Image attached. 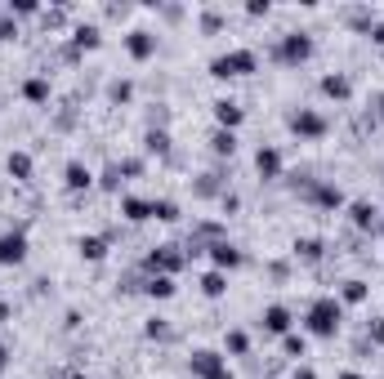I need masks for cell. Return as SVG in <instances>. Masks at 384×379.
I'll list each match as a JSON object with an SVG mask.
<instances>
[{
    "label": "cell",
    "instance_id": "obj_8",
    "mask_svg": "<svg viewBox=\"0 0 384 379\" xmlns=\"http://www.w3.org/2000/svg\"><path fill=\"white\" fill-rule=\"evenodd\" d=\"M264 330H273V335H286L290 330V312L282 308V303H273V308L264 312Z\"/></svg>",
    "mask_w": 384,
    "mask_h": 379
},
{
    "label": "cell",
    "instance_id": "obj_36",
    "mask_svg": "<svg viewBox=\"0 0 384 379\" xmlns=\"http://www.w3.org/2000/svg\"><path fill=\"white\" fill-rule=\"evenodd\" d=\"M5 312H9V308H5V303H0V317H5Z\"/></svg>",
    "mask_w": 384,
    "mask_h": 379
},
{
    "label": "cell",
    "instance_id": "obj_1",
    "mask_svg": "<svg viewBox=\"0 0 384 379\" xmlns=\"http://www.w3.org/2000/svg\"><path fill=\"white\" fill-rule=\"evenodd\" d=\"M340 317H344L340 299H317L313 308H308V330H313V335H322V339H331L335 330H340Z\"/></svg>",
    "mask_w": 384,
    "mask_h": 379
},
{
    "label": "cell",
    "instance_id": "obj_22",
    "mask_svg": "<svg viewBox=\"0 0 384 379\" xmlns=\"http://www.w3.org/2000/svg\"><path fill=\"white\" fill-rule=\"evenodd\" d=\"M210 147L219 152V156H223V152H228V156H232V147H237V139H232V130H219V134L210 139Z\"/></svg>",
    "mask_w": 384,
    "mask_h": 379
},
{
    "label": "cell",
    "instance_id": "obj_20",
    "mask_svg": "<svg viewBox=\"0 0 384 379\" xmlns=\"http://www.w3.org/2000/svg\"><path fill=\"white\" fill-rule=\"evenodd\" d=\"M81 254H85V259H103V254H108V241H103V236H85V241H81Z\"/></svg>",
    "mask_w": 384,
    "mask_h": 379
},
{
    "label": "cell",
    "instance_id": "obj_34",
    "mask_svg": "<svg viewBox=\"0 0 384 379\" xmlns=\"http://www.w3.org/2000/svg\"><path fill=\"white\" fill-rule=\"evenodd\" d=\"M295 379H317V375L313 371H295Z\"/></svg>",
    "mask_w": 384,
    "mask_h": 379
},
{
    "label": "cell",
    "instance_id": "obj_4",
    "mask_svg": "<svg viewBox=\"0 0 384 379\" xmlns=\"http://www.w3.org/2000/svg\"><path fill=\"white\" fill-rule=\"evenodd\" d=\"M192 371L201 375V379H232L219 353H192Z\"/></svg>",
    "mask_w": 384,
    "mask_h": 379
},
{
    "label": "cell",
    "instance_id": "obj_7",
    "mask_svg": "<svg viewBox=\"0 0 384 379\" xmlns=\"http://www.w3.org/2000/svg\"><path fill=\"white\" fill-rule=\"evenodd\" d=\"M130 54H134V59H152L156 54V36L152 32H130Z\"/></svg>",
    "mask_w": 384,
    "mask_h": 379
},
{
    "label": "cell",
    "instance_id": "obj_31",
    "mask_svg": "<svg viewBox=\"0 0 384 379\" xmlns=\"http://www.w3.org/2000/svg\"><path fill=\"white\" fill-rule=\"evenodd\" d=\"M148 335H152V339H165V335H170V326H165V321H152V326H148Z\"/></svg>",
    "mask_w": 384,
    "mask_h": 379
},
{
    "label": "cell",
    "instance_id": "obj_32",
    "mask_svg": "<svg viewBox=\"0 0 384 379\" xmlns=\"http://www.w3.org/2000/svg\"><path fill=\"white\" fill-rule=\"evenodd\" d=\"M371 339H376V344H384V321H376V326H371Z\"/></svg>",
    "mask_w": 384,
    "mask_h": 379
},
{
    "label": "cell",
    "instance_id": "obj_17",
    "mask_svg": "<svg viewBox=\"0 0 384 379\" xmlns=\"http://www.w3.org/2000/svg\"><path fill=\"white\" fill-rule=\"evenodd\" d=\"M201 290H205V295H210V299H219L223 290H228V281H223V272H205V277H201Z\"/></svg>",
    "mask_w": 384,
    "mask_h": 379
},
{
    "label": "cell",
    "instance_id": "obj_2",
    "mask_svg": "<svg viewBox=\"0 0 384 379\" xmlns=\"http://www.w3.org/2000/svg\"><path fill=\"white\" fill-rule=\"evenodd\" d=\"M210 72H214V76H246V72H255V54H250V50L219 54V59L210 63Z\"/></svg>",
    "mask_w": 384,
    "mask_h": 379
},
{
    "label": "cell",
    "instance_id": "obj_29",
    "mask_svg": "<svg viewBox=\"0 0 384 379\" xmlns=\"http://www.w3.org/2000/svg\"><path fill=\"white\" fill-rule=\"evenodd\" d=\"M362 295H367V286H362V281H349V286H344V299H349V303H358Z\"/></svg>",
    "mask_w": 384,
    "mask_h": 379
},
{
    "label": "cell",
    "instance_id": "obj_10",
    "mask_svg": "<svg viewBox=\"0 0 384 379\" xmlns=\"http://www.w3.org/2000/svg\"><path fill=\"white\" fill-rule=\"evenodd\" d=\"M121 210H125V219H130V223L152 219V201H139V196H125V201H121Z\"/></svg>",
    "mask_w": 384,
    "mask_h": 379
},
{
    "label": "cell",
    "instance_id": "obj_26",
    "mask_svg": "<svg viewBox=\"0 0 384 379\" xmlns=\"http://www.w3.org/2000/svg\"><path fill=\"white\" fill-rule=\"evenodd\" d=\"M304 348H308L304 335H290V330H286V353H290V357H304Z\"/></svg>",
    "mask_w": 384,
    "mask_h": 379
},
{
    "label": "cell",
    "instance_id": "obj_23",
    "mask_svg": "<svg viewBox=\"0 0 384 379\" xmlns=\"http://www.w3.org/2000/svg\"><path fill=\"white\" fill-rule=\"evenodd\" d=\"M295 250H299V259H308V263L322 259V241H313V236H304V241H299Z\"/></svg>",
    "mask_w": 384,
    "mask_h": 379
},
{
    "label": "cell",
    "instance_id": "obj_15",
    "mask_svg": "<svg viewBox=\"0 0 384 379\" xmlns=\"http://www.w3.org/2000/svg\"><path fill=\"white\" fill-rule=\"evenodd\" d=\"M349 214H353V223H358V227H376V205H371V201H353Z\"/></svg>",
    "mask_w": 384,
    "mask_h": 379
},
{
    "label": "cell",
    "instance_id": "obj_30",
    "mask_svg": "<svg viewBox=\"0 0 384 379\" xmlns=\"http://www.w3.org/2000/svg\"><path fill=\"white\" fill-rule=\"evenodd\" d=\"M9 14H36V0H14V5H9Z\"/></svg>",
    "mask_w": 384,
    "mask_h": 379
},
{
    "label": "cell",
    "instance_id": "obj_5",
    "mask_svg": "<svg viewBox=\"0 0 384 379\" xmlns=\"http://www.w3.org/2000/svg\"><path fill=\"white\" fill-rule=\"evenodd\" d=\"M290 130L304 134V139H322L326 134V121L317 116V112H295V116H290Z\"/></svg>",
    "mask_w": 384,
    "mask_h": 379
},
{
    "label": "cell",
    "instance_id": "obj_27",
    "mask_svg": "<svg viewBox=\"0 0 384 379\" xmlns=\"http://www.w3.org/2000/svg\"><path fill=\"white\" fill-rule=\"evenodd\" d=\"M246 348H250V339L241 335V330H232L228 335V353H246Z\"/></svg>",
    "mask_w": 384,
    "mask_h": 379
},
{
    "label": "cell",
    "instance_id": "obj_3",
    "mask_svg": "<svg viewBox=\"0 0 384 379\" xmlns=\"http://www.w3.org/2000/svg\"><path fill=\"white\" fill-rule=\"evenodd\" d=\"M308 54H313V41H308L304 32H290L282 41V50H277V59H282V63H304Z\"/></svg>",
    "mask_w": 384,
    "mask_h": 379
},
{
    "label": "cell",
    "instance_id": "obj_16",
    "mask_svg": "<svg viewBox=\"0 0 384 379\" xmlns=\"http://www.w3.org/2000/svg\"><path fill=\"white\" fill-rule=\"evenodd\" d=\"M23 94H27V103H45L50 99V81H45V76H32V81L23 85Z\"/></svg>",
    "mask_w": 384,
    "mask_h": 379
},
{
    "label": "cell",
    "instance_id": "obj_18",
    "mask_svg": "<svg viewBox=\"0 0 384 379\" xmlns=\"http://www.w3.org/2000/svg\"><path fill=\"white\" fill-rule=\"evenodd\" d=\"M9 174L27 178V174H32V156H27V152H14V156H9Z\"/></svg>",
    "mask_w": 384,
    "mask_h": 379
},
{
    "label": "cell",
    "instance_id": "obj_19",
    "mask_svg": "<svg viewBox=\"0 0 384 379\" xmlns=\"http://www.w3.org/2000/svg\"><path fill=\"white\" fill-rule=\"evenodd\" d=\"M148 295L170 299V295H174V277H152V281H148Z\"/></svg>",
    "mask_w": 384,
    "mask_h": 379
},
{
    "label": "cell",
    "instance_id": "obj_37",
    "mask_svg": "<svg viewBox=\"0 0 384 379\" xmlns=\"http://www.w3.org/2000/svg\"><path fill=\"white\" fill-rule=\"evenodd\" d=\"M77 379H85V375H77Z\"/></svg>",
    "mask_w": 384,
    "mask_h": 379
},
{
    "label": "cell",
    "instance_id": "obj_35",
    "mask_svg": "<svg viewBox=\"0 0 384 379\" xmlns=\"http://www.w3.org/2000/svg\"><path fill=\"white\" fill-rule=\"evenodd\" d=\"M340 379H362V375H340Z\"/></svg>",
    "mask_w": 384,
    "mask_h": 379
},
{
    "label": "cell",
    "instance_id": "obj_9",
    "mask_svg": "<svg viewBox=\"0 0 384 379\" xmlns=\"http://www.w3.org/2000/svg\"><path fill=\"white\" fill-rule=\"evenodd\" d=\"M322 94H326V99H349V94H353V85H349V76H340V72H335V76H326V81H322Z\"/></svg>",
    "mask_w": 384,
    "mask_h": 379
},
{
    "label": "cell",
    "instance_id": "obj_25",
    "mask_svg": "<svg viewBox=\"0 0 384 379\" xmlns=\"http://www.w3.org/2000/svg\"><path fill=\"white\" fill-rule=\"evenodd\" d=\"M18 36V23H14V14H0V41H14Z\"/></svg>",
    "mask_w": 384,
    "mask_h": 379
},
{
    "label": "cell",
    "instance_id": "obj_28",
    "mask_svg": "<svg viewBox=\"0 0 384 379\" xmlns=\"http://www.w3.org/2000/svg\"><path fill=\"white\" fill-rule=\"evenodd\" d=\"M148 147H152V152H165V147H170V134H165V130H156V134H148Z\"/></svg>",
    "mask_w": 384,
    "mask_h": 379
},
{
    "label": "cell",
    "instance_id": "obj_24",
    "mask_svg": "<svg viewBox=\"0 0 384 379\" xmlns=\"http://www.w3.org/2000/svg\"><path fill=\"white\" fill-rule=\"evenodd\" d=\"M77 45L81 50H94L99 45V27H77Z\"/></svg>",
    "mask_w": 384,
    "mask_h": 379
},
{
    "label": "cell",
    "instance_id": "obj_13",
    "mask_svg": "<svg viewBox=\"0 0 384 379\" xmlns=\"http://www.w3.org/2000/svg\"><path fill=\"white\" fill-rule=\"evenodd\" d=\"M90 183H94V174H90V165H81V161H72V165H68V187H72V192H85Z\"/></svg>",
    "mask_w": 384,
    "mask_h": 379
},
{
    "label": "cell",
    "instance_id": "obj_21",
    "mask_svg": "<svg viewBox=\"0 0 384 379\" xmlns=\"http://www.w3.org/2000/svg\"><path fill=\"white\" fill-rule=\"evenodd\" d=\"M152 219L174 223V219H179V205H174V201H152Z\"/></svg>",
    "mask_w": 384,
    "mask_h": 379
},
{
    "label": "cell",
    "instance_id": "obj_12",
    "mask_svg": "<svg viewBox=\"0 0 384 379\" xmlns=\"http://www.w3.org/2000/svg\"><path fill=\"white\" fill-rule=\"evenodd\" d=\"M255 165H259V174H264V178H277V174H282V156H277L273 147H259Z\"/></svg>",
    "mask_w": 384,
    "mask_h": 379
},
{
    "label": "cell",
    "instance_id": "obj_11",
    "mask_svg": "<svg viewBox=\"0 0 384 379\" xmlns=\"http://www.w3.org/2000/svg\"><path fill=\"white\" fill-rule=\"evenodd\" d=\"M214 116H219V125H223V130H237V125H241V107H237L232 99L214 103Z\"/></svg>",
    "mask_w": 384,
    "mask_h": 379
},
{
    "label": "cell",
    "instance_id": "obj_6",
    "mask_svg": "<svg viewBox=\"0 0 384 379\" xmlns=\"http://www.w3.org/2000/svg\"><path fill=\"white\" fill-rule=\"evenodd\" d=\"M23 254H27V236L23 232L0 236V263H23Z\"/></svg>",
    "mask_w": 384,
    "mask_h": 379
},
{
    "label": "cell",
    "instance_id": "obj_14",
    "mask_svg": "<svg viewBox=\"0 0 384 379\" xmlns=\"http://www.w3.org/2000/svg\"><path fill=\"white\" fill-rule=\"evenodd\" d=\"M210 259L219 263V268H237V263H241V254L232 250L228 241H214V245H210Z\"/></svg>",
    "mask_w": 384,
    "mask_h": 379
},
{
    "label": "cell",
    "instance_id": "obj_33",
    "mask_svg": "<svg viewBox=\"0 0 384 379\" xmlns=\"http://www.w3.org/2000/svg\"><path fill=\"white\" fill-rule=\"evenodd\" d=\"M371 41H376V45H384V23H376V27H371Z\"/></svg>",
    "mask_w": 384,
    "mask_h": 379
}]
</instances>
